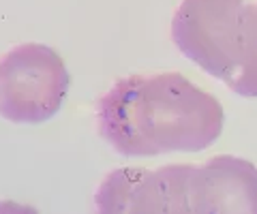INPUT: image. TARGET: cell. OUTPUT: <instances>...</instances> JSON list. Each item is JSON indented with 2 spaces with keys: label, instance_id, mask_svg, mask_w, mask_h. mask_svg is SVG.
Segmentation results:
<instances>
[{
  "label": "cell",
  "instance_id": "6da1fadb",
  "mask_svg": "<svg viewBox=\"0 0 257 214\" xmlns=\"http://www.w3.org/2000/svg\"><path fill=\"white\" fill-rule=\"evenodd\" d=\"M223 105L182 73L122 77L99 99V135L128 158L202 152L223 133Z\"/></svg>",
  "mask_w": 257,
  "mask_h": 214
},
{
  "label": "cell",
  "instance_id": "7a4b0ae2",
  "mask_svg": "<svg viewBox=\"0 0 257 214\" xmlns=\"http://www.w3.org/2000/svg\"><path fill=\"white\" fill-rule=\"evenodd\" d=\"M170 33L208 75L257 99V0H180Z\"/></svg>",
  "mask_w": 257,
  "mask_h": 214
},
{
  "label": "cell",
  "instance_id": "3957f363",
  "mask_svg": "<svg viewBox=\"0 0 257 214\" xmlns=\"http://www.w3.org/2000/svg\"><path fill=\"white\" fill-rule=\"evenodd\" d=\"M69 71L58 52L22 43L0 58V116L18 124H41L60 112Z\"/></svg>",
  "mask_w": 257,
  "mask_h": 214
},
{
  "label": "cell",
  "instance_id": "277c9868",
  "mask_svg": "<svg viewBox=\"0 0 257 214\" xmlns=\"http://www.w3.org/2000/svg\"><path fill=\"white\" fill-rule=\"evenodd\" d=\"M193 165L120 167L101 180L94 193L99 212H189Z\"/></svg>",
  "mask_w": 257,
  "mask_h": 214
},
{
  "label": "cell",
  "instance_id": "5b68a950",
  "mask_svg": "<svg viewBox=\"0 0 257 214\" xmlns=\"http://www.w3.org/2000/svg\"><path fill=\"white\" fill-rule=\"evenodd\" d=\"M189 212L257 214V167L231 154H216L202 165H193Z\"/></svg>",
  "mask_w": 257,
  "mask_h": 214
}]
</instances>
